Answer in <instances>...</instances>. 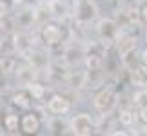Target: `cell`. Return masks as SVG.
Masks as SVG:
<instances>
[{
    "mask_svg": "<svg viewBox=\"0 0 147 136\" xmlns=\"http://www.w3.org/2000/svg\"><path fill=\"white\" fill-rule=\"evenodd\" d=\"M26 89H27V93L31 94V98H33V100H44V96H46V93H47L46 86H44L42 82H38V80L31 82Z\"/></svg>",
    "mask_w": 147,
    "mask_h": 136,
    "instance_id": "cell-19",
    "label": "cell"
},
{
    "mask_svg": "<svg viewBox=\"0 0 147 136\" xmlns=\"http://www.w3.org/2000/svg\"><path fill=\"white\" fill-rule=\"evenodd\" d=\"M16 65H18V62H16V58L13 55H4V56H0V69H2L5 75H11V73H15L16 69Z\"/></svg>",
    "mask_w": 147,
    "mask_h": 136,
    "instance_id": "cell-20",
    "label": "cell"
},
{
    "mask_svg": "<svg viewBox=\"0 0 147 136\" xmlns=\"http://www.w3.org/2000/svg\"><path fill=\"white\" fill-rule=\"evenodd\" d=\"M144 42L147 44V27H145V29H144Z\"/></svg>",
    "mask_w": 147,
    "mask_h": 136,
    "instance_id": "cell-30",
    "label": "cell"
},
{
    "mask_svg": "<svg viewBox=\"0 0 147 136\" xmlns=\"http://www.w3.org/2000/svg\"><path fill=\"white\" fill-rule=\"evenodd\" d=\"M40 35H42V42L47 47H56L64 42V29L60 27V24L56 22H47L40 27Z\"/></svg>",
    "mask_w": 147,
    "mask_h": 136,
    "instance_id": "cell-5",
    "label": "cell"
},
{
    "mask_svg": "<svg viewBox=\"0 0 147 136\" xmlns=\"http://www.w3.org/2000/svg\"><path fill=\"white\" fill-rule=\"evenodd\" d=\"M142 2H147V0H142Z\"/></svg>",
    "mask_w": 147,
    "mask_h": 136,
    "instance_id": "cell-33",
    "label": "cell"
},
{
    "mask_svg": "<svg viewBox=\"0 0 147 136\" xmlns=\"http://www.w3.org/2000/svg\"><path fill=\"white\" fill-rule=\"evenodd\" d=\"M24 58L29 62V64L35 67L38 73H40V71H47V69H49V65H51L47 53H44L40 47H33L29 53L24 56Z\"/></svg>",
    "mask_w": 147,
    "mask_h": 136,
    "instance_id": "cell-11",
    "label": "cell"
},
{
    "mask_svg": "<svg viewBox=\"0 0 147 136\" xmlns=\"http://www.w3.org/2000/svg\"><path fill=\"white\" fill-rule=\"evenodd\" d=\"M140 62H142V64H145L147 65V47L142 51V55H140Z\"/></svg>",
    "mask_w": 147,
    "mask_h": 136,
    "instance_id": "cell-29",
    "label": "cell"
},
{
    "mask_svg": "<svg viewBox=\"0 0 147 136\" xmlns=\"http://www.w3.org/2000/svg\"><path fill=\"white\" fill-rule=\"evenodd\" d=\"M115 47H116L118 60H120V58H123L125 55L133 53V51H136L138 40H136V36H134V35H131V33H122V31H120V36H118Z\"/></svg>",
    "mask_w": 147,
    "mask_h": 136,
    "instance_id": "cell-9",
    "label": "cell"
},
{
    "mask_svg": "<svg viewBox=\"0 0 147 136\" xmlns=\"http://www.w3.org/2000/svg\"><path fill=\"white\" fill-rule=\"evenodd\" d=\"M47 9L51 16H55V18H67L71 13V5H69V0H49L46 2Z\"/></svg>",
    "mask_w": 147,
    "mask_h": 136,
    "instance_id": "cell-12",
    "label": "cell"
},
{
    "mask_svg": "<svg viewBox=\"0 0 147 136\" xmlns=\"http://www.w3.org/2000/svg\"><path fill=\"white\" fill-rule=\"evenodd\" d=\"M98 18V5L94 0H75L73 2V22L89 26Z\"/></svg>",
    "mask_w": 147,
    "mask_h": 136,
    "instance_id": "cell-2",
    "label": "cell"
},
{
    "mask_svg": "<svg viewBox=\"0 0 147 136\" xmlns=\"http://www.w3.org/2000/svg\"><path fill=\"white\" fill-rule=\"evenodd\" d=\"M107 134H111V136H125V134H131V131H125V129H118V131H109Z\"/></svg>",
    "mask_w": 147,
    "mask_h": 136,
    "instance_id": "cell-28",
    "label": "cell"
},
{
    "mask_svg": "<svg viewBox=\"0 0 147 136\" xmlns=\"http://www.w3.org/2000/svg\"><path fill=\"white\" fill-rule=\"evenodd\" d=\"M31 94L26 91H15L13 94H11V104L16 105V107H22V109H27V107L31 105Z\"/></svg>",
    "mask_w": 147,
    "mask_h": 136,
    "instance_id": "cell-18",
    "label": "cell"
},
{
    "mask_svg": "<svg viewBox=\"0 0 147 136\" xmlns=\"http://www.w3.org/2000/svg\"><path fill=\"white\" fill-rule=\"evenodd\" d=\"M47 125H49V133H53V134H62L64 133V122L62 120H49L47 122Z\"/></svg>",
    "mask_w": 147,
    "mask_h": 136,
    "instance_id": "cell-23",
    "label": "cell"
},
{
    "mask_svg": "<svg viewBox=\"0 0 147 136\" xmlns=\"http://www.w3.org/2000/svg\"><path fill=\"white\" fill-rule=\"evenodd\" d=\"M131 75V83L136 87H147V65L138 64L133 71H129Z\"/></svg>",
    "mask_w": 147,
    "mask_h": 136,
    "instance_id": "cell-16",
    "label": "cell"
},
{
    "mask_svg": "<svg viewBox=\"0 0 147 136\" xmlns=\"http://www.w3.org/2000/svg\"><path fill=\"white\" fill-rule=\"evenodd\" d=\"M11 2H13V4H22L24 0H11Z\"/></svg>",
    "mask_w": 147,
    "mask_h": 136,
    "instance_id": "cell-31",
    "label": "cell"
},
{
    "mask_svg": "<svg viewBox=\"0 0 147 136\" xmlns=\"http://www.w3.org/2000/svg\"><path fill=\"white\" fill-rule=\"evenodd\" d=\"M86 53L87 51L84 49L82 45H67V47L64 49V56H65V60L69 62L71 67H75V65L80 64V62H84Z\"/></svg>",
    "mask_w": 147,
    "mask_h": 136,
    "instance_id": "cell-14",
    "label": "cell"
},
{
    "mask_svg": "<svg viewBox=\"0 0 147 136\" xmlns=\"http://www.w3.org/2000/svg\"><path fill=\"white\" fill-rule=\"evenodd\" d=\"M15 78H16V82L20 83V86H24V87H27L31 82H35L36 80V76H38V71L33 67L29 62H24V64H18L16 65V69H15Z\"/></svg>",
    "mask_w": 147,
    "mask_h": 136,
    "instance_id": "cell-10",
    "label": "cell"
},
{
    "mask_svg": "<svg viewBox=\"0 0 147 136\" xmlns=\"http://www.w3.org/2000/svg\"><path fill=\"white\" fill-rule=\"evenodd\" d=\"M94 127H96L94 118L89 114V112H86V111L73 114L71 122H69L71 133L76 134V136H89V134H93L94 133Z\"/></svg>",
    "mask_w": 147,
    "mask_h": 136,
    "instance_id": "cell-4",
    "label": "cell"
},
{
    "mask_svg": "<svg viewBox=\"0 0 147 136\" xmlns=\"http://www.w3.org/2000/svg\"><path fill=\"white\" fill-rule=\"evenodd\" d=\"M47 111L51 112L53 116H62V114H65V112H69L71 111V100L67 98L65 94H58V93H55V94H51L49 96V100H47Z\"/></svg>",
    "mask_w": 147,
    "mask_h": 136,
    "instance_id": "cell-8",
    "label": "cell"
},
{
    "mask_svg": "<svg viewBox=\"0 0 147 136\" xmlns=\"http://www.w3.org/2000/svg\"><path fill=\"white\" fill-rule=\"evenodd\" d=\"M20 122H22V118H18V114H15V112H7V114L2 118V127L7 133L15 134V133H18V129H20Z\"/></svg>",
    "mask_w": 147,
    "mask_h": 136,
    "instance_id": "cell-17",
    "label": "cell"
},
{
    "mask_svg": "<svg viewBox=\"0 0 147 136\" xmlns=\"http://www.w3.org/2000/svg\"><path fill=\"white\" fill-rule=\"evenodd\" d=\"M44 2H49V0H44Z\"/></svg>",
    "mask_w": 147,
    "mask_h": 136,
    "instance_id": "cell-32",
    "label": "cell"
},
{
    "mask_svg": "<svg viewBox=\"0 0 147 136\" xmlns=\"http://www.w3.org/2000/svg\"><path fill=\"white\" fill-rule=\"evenodd\" d=\"M136 4H138V0H120L122 7H134Z\"/></svg>",
    "mask_w": 147,
    "mask_h": 136,
    "instance_id": "cell-26",
    "label": "cell"
},
{
    "mask_svg": "<svg viewBox=\"0 0 147 136\" xmlns=\"http://www.w3.org/2000/svg\"><path fill=\"white\" fill-rule=\"evenodd\" d=\"M7 0H0V20H7L11 16V4Z\"/></svg>",
    "mask_w": 147,
    "mask_h": 136,
    "instance_id": "cell-22",
    "label": "cell"
},
{
    "mask_svg": "<svg viewBox=\"0 0 147 136\" xmlns=\"http://www.w3.org/2000/svg\"><path fill=\"white\" fill-rule=\"evenodd\" d=\"M64 83L73 91H82L89 86V71L82 69H69L64 76Z\"/></svg>",
    "mask_w": 147,
    "mask_h": 136,
    "instance_id": "cell-7",
    "label": "cell"
},
{
    "mask_svg": "<svg viewBox=\"0 0 147 136\" xmlns=\"http://www.w3.org/2000/svg\"><path fill=\"white\" fill-rule=\"evenodd\" d=\"M131 104L134 107L147 105V87H138V91H134L131 96Z\"/></svg>",
    "mask_w": 147,
    "mask_h": 136,
    "instance_id": "cell-21",
    "label": "cell"
},
{
    "mask_svg": "<svg viewBox=\"0 0 147 136\" xmlns=\"http://www.w3.org/2000/svg\"><path fill=\"white\" fill-rule=\"evenodd\" d=\"M20 131L26 134H36L40 131V118H38L36 112H27V114L22 116Z\"/></svg>",
    "mask_w": 147,
    "mask_h": 136,
    "instance_id": "cell-13",
    "label": "cell"
},
{
    "mask_svg": "<svg viewBox=\"0 0 147 136\" xmlns=\"http://www.w3.org/2000/svg\"><path fill=\"white\" fill-rule=\"evenodd\" d=\"M5 78H7V75L0 69V89H5V87H7V80H5Z\"/></svg>",
    "mask_w": 147,
    "mask_h": 136,
    "instance_id": "cell-27",
    "label": "cell"
},
{
    "mask_svg": "<svg viewBox=\"0 0 147 136\" xmlns=\"http://www.w3.org/2000/svg\"><path fill=\"white\" fill-rule=\"evenodd\" d=\"M122 26L118 24L115 18H109V16H104V18H98L96 24H94V33H96V38L100 40L102 47L105 51H109L111 47L116 45V40L120 36Z\"/></svg>",
    "mask_w": 147,
    "mask_h": 136,
    "instance_id": "cell-1",
    "label": "cell"
},
{
    "mask_svg": "<svg viewBox=\"0 0 147 136\" xmlns=\"http://www.w3.org/2000/svg\"><path fill=\"white\" fill-rule=\"evenodd\" d=\"M116 120L118 123H120L122 127H134L136 125V122L138 120V112L136 111H133V109H129V107H123V109L118 111V114H116Z\"/></svg>",
    "mask_w": 147,
    "mask_h": 136,
    "instance_id": "cell-15",
    "label": "cell"
},
{
    "mask_svg": "<svg viewBox=\"0 0 147 136\" xmlns=\"http://www.w3.org/2000/svg\"><path fill=\"white\" fill-rule=\"evenodd\" d=\"M140 15H142V22L147 24V2H144L140 5Z\"/></svg>",
    "mask_w": 147,
    "mask_h": 136,
    "instance_id": "cell-25",
    "label": "cell"
},
{
    "mask_svg": "<svg viewBox=\"0 0 147 136\" xmlns=\"http://www.w3.org/2000/svg\"><path fill=\"white\" fill-rule=\"evenodd\" d=\"M118 105V94L116 91H113L111 87L100 89L96 94L93 96V107L96 109L102 116H109Z\"/></svg>",
    "mask_w": 147,
    "mask_h": 136,
    "instance_id": "cell-3",
    "label": "cell"
},
{
    "mask_svg": "<svg viewBox=\"0 0 147 136\" xmlns=\"http://www.w3.org/2000/svg\"><path fill=\"white\" fill-rule=\"evenodd\" d=\"M138 120L144 123V125H147V105H144V107H138Z\"/></svg>",
    "mask_w": 147,
    "mask_h": 136,
    "instance_id": "cell-24",
    "label": "cell"
},
{
    "mask_svg": "<svg viewBox=\"0 0 147 136\" xmlns=\"http://www.w3.org/2000/svg\"><path fill=\"white\" fill-rule=\"evenodd\" d=\"M13 24L18 31H29L36 26V9L35 7H24L13 16Z\"/></svg>",
    "mask_w": 147,
    "mask_h": 136,
    "instance_id": "cell-6",
    "label": "cell"
}]
</instances>
